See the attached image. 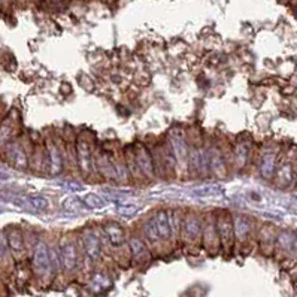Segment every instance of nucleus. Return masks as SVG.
<instances>
[{
	"instance_id": "nucleus-24",
	"label": "nucleus",
	"mask_w": 297,
	"mask_h": 297,
	"mask_svg": "<svg viewBox=\"0 0 297 297\" xmlns=\"http://www.w3.org/2000/svg\"><path fill=\"white\" fill-rule=\"evenodd\" d=\"M129 248H130L132 257L135 260H142L148 254V248H146L145 241L142 237H139V236H132L129 239Z\"/></svg>"
},
{
	"instance_id": "nucleus-18",
	"label": "nucleus",
	"mask_w": 297,
	"mask_h": 297,
	"mask_svg": "<svg viewBox=\"0 0 297 297\" xmlns=\"http://www.w3.org/2000/svg\"><path fill=\"white\" fill-rule=\"evenodd\" d=\"M293 180H294V170H293L291 163L287 160L278 163L274 176L275 184L279 188H287V187H290L293 184Z\"/></svg>"
},
{
	"instance_id": "nucleus-10",
	"label": "nucleus",
	"mask_w": 297,
	"mask_h": 297,
	"mask_svg": "<svg viewBox=\"0 0 297 297\" xmlns=\"http://www.w3.org/2000/svg\"><path fill=\"white\" fill-rule=\"evenodd\" d=\"M81 244L84 252L90 260H97L102 254V244L100 237L93 227H84L81 231Z\"/></svg>"
},
{
	"instance_id": "nucleus-23",
	"label": "nucleus",
	"mask_w": 297,
	"mask_h": 297,
	"mask_svg": "<svg viewBox=\"0 0 297 297\" xmlns=\"http://www.w3.org/2000/svg\"><path fill=\"white\" fill-rule=\"evenodd\" d=\"M6 242L8 247L14 252H21L24 250V237L21 230L18 229H9L6 234Z\"/></svg>"
},
{
	"instance_id": "nucleus-19",
	"label": "nucleus",
	"mask_w": 297,
	"mask_h": 297,
	"mask_svg": "<svg viewBox=\"0 0 297 297\" xmlns=\"http://www.w3.org/2000/svg\"><path fill=\"white\" fill-rule=\"evenodd\" d=\"M251 159V145L247 140H239L233 148V164L237 170H242Z\"/></svg>"
},
{
	"instance_id": "nucleus-28",
	"label": "nucleus",
	"mask_w": 297,
	"mask_h": 297,
	"mask_svg": "<svg viewBox=\"0 0 297 297\" xmlns=\"http://www.w3.org/2000/svg\"><path fill=\"white\" fill-rule=\"evenodd\" d=\"M28 203H30L32 207H35L38 211H45L49 206V202L42 196H32V197H28Z\"/></svg>"
},
{
	"instance_id": "nucleus-2",
	"label": "nucleus",
	"mask_w": 297,
	"mask_h": 297,
	"mask_svg": "<svg viewBox=\"0 0 297 297\" xmlns=\"http://www.w3.org/2000/svg\"><path fill=\"white\" fill-rule=\"evenodd\" d=\"M45 167L51 176H58L65 169V151L55 139L49 137L45 142Z\"/></svg>"
},
{
	"instance_id": "nucleus-33",
	"label": "nucleus",
	"mask_w": 297,
	"mask_h": 297,
	"mask_svg": "<svg viewBox=\"0 0 297 297\" xmlns=\"http://www.w3.org/2000/svg\"><path fill=\"white\" fill-rule=\"evenodd\" d=\"M294 199H296V200H297V196H294Z\"/></svg>"
},
{
	"instance_id": "nucleus-29",
	"label": "nucleus",
	"mask_w": 297,
	"mask_h": 297,
	"mask_svg": "<svg viewBox=\"0 0 297 297\" xmlns=\"http://www.w3.org/2000/svg\"><path fill=\"white\" fill-rule=\"evenodd\" d=\"M116 211L124 217H133L139 211V206L133 205V203H120L116 205Z\"/></svg>"
},
{
	"instance_id": "nucleus-4",
	"label": "nucleus",
	"mask_w": 297,
	"mask_h": 297,
	"mask_svg": "<svg viewBox=\"0 0 297 297\" xmlns=\"http://www.w3.org/2000/svg\"><path fill=\"white\" fill-rule=\"evenodd\" d=\"M75 154H76V166H78L79 172L82 173V176H85V178L92 176L93 170H96L93 148L88 139L82 135L75 142Z\"/></svg>"
},
{
	"instance_id": "nucleus-5",
	"label": "nucleus",
	"mask_w": 297,
	"mask_h": 297,
	"mask_svg": "<svg viewBox=\"0 0 297 297\" xmlns=\"http://www.w3.org/2000/svg\"><path fill=\"white\" fill-rule=\"evenodd\" d=\"M188 169L200 176L206 178L211 176V169H209V151L207 146L203 143H197L190 148V157H188Z\"/></svg>"
},
{
	"instance_id": "nucleus-8",
	"label": "nucleus",
	"mask_w": 297,
	"mask_h": 297,
	"mask_svg": "<svg viewBox=\"0 0 297 297\" xmlns=\"http://www.w3.org/2000/svg\"><path fill=\"white\" fill-rule=\"evenodd\" d=\"M209 151V169H211V175L215 178H224L229 173V163L226 153L223 151V148L217 143H212L211 146H207Z\"/></svg>"
},
{
	"instance_id": "nucleus-15",
	"label": "nucleus",
	"mask_w": 297,
	"mask_h": 297,
	"mask_svg": "<svg viewBox=\"0 0 297 297\" xmlns=\"http://www.w3.org/2000/svg\"><path fill=\"white\" fill-rule=\"evenodd\" d=\"M8 161L9 164H12L15 169L18 170H24L28 167V154L25 151L23 143L20 142H11L8 146Z\"/></svg>"
},
{
	"instance_id": "nucleus-17",
	"label": "nucleus",
	"mask_w": 297,
	"mask_h": 297,
	"mask_svg": "<svg viewBox=\"0 0 297 297\" xmlns=\"http://www.w3.org/2000/svg\"><path fill=\"white\" fill-rule=\"evenodd\" d=\"M233 227H234V242H244L251 234L252 220L244 214H234Z\"/></svg>"
},
{
	"instance_id": "nucleus-12",
	"label": "nucleus",
	"mask_w": 297,
	"mask_h": 297,
	"mask_svg": "<svg viewBox=\"0 0 297 297\" xmlns=\"http://www.w3.org/2000/svg\"><path fill=\"white\" fill-rule=\"evenodd\" d=\"M58 248L62 257V266L69 272L73 271L78 266V248L75 241L72 237H65L58 245Z\"/></svg>"
},
{
	"instance_id": "nucleus-34",
	"label": "nucleus",
	"mask_w": 297,
	"mask_h": 297,
	"mask_svg": "<svg viewBox=\"0 0 297 297\" xmlns=\"http://www.w3.org/2000/svg\"><path fill=\"white\" fill-rule=\"evenodd\" d=\"M2 2H3V0H0V5H2Z\"/></svg>"
},
{
	"instance_id": "nucleus-31",
	"label": "nucleus",
	"mask_w": 297,
	"mask_h": 297,
	"mask_svg": "<svg viewBox=\"0 0 297 297\" xmlns=\"http://www.w3.org/2000/svg\"><path fill=\"white\" fill-rule=\"evenodd\" d=\"M9 176L6 175V173H3V172H0V180H8Z\"/></svg>"
},
{
	"instance_id": "nucleus-27",
	"label": "nucleus",
	"mask_w": 297,
	"mask_h": 297,
	"mask_svg": "<svg viewBox=\"0 0 297 297\" xmlns=\"http://www.w3.org/2000/svg\"><path fill=\"white\" fill-rule=\"evenodd\" d=\"M109 285H111V281L103 274H96L92 279V288L94 291H97V293L106 290Z\"/></svg>"
},
{
	"instance_id": "nucleus-16",
	"label": "nucleus",
	"mask_w": 297,
	"mask_h": 297,
	"mask_svg": "<svg viewBox=\"0 0 297 297\" xmlns=\"http://www.w3.org/2000/svg\"><path fill=\"white\" fill-rule=\"evenodd\" d=\"M278 166V159H276V151L274 150H266L261 153V157L258 161V170L263 180L272 181L275 176V170Z\"/></svg>"
},
{
	"instance_id": "nucleus-3",
	"label": "nucleus",
	"mask_w": 297,
	"mask_h": 297,
	"mask_svg": "<svg viewBox=\"0 0 297 297\" xmlns=\"http://www.w3.org/2000/svg\"><path fill=\"white\" fill-rule=\"evenodd\" d=\"M167 143L172 148L176 161H178V167L184 166L188 167V157H190V145L187 140V135L181 127H173L169 133H167Z\"/></svg>"
},
{
	"instance_id": "nucleus-1",
	"label": "nucleus",
	"mask_w": 297,
	"mask_h": 297,
	"mask_svg": "<svg viewBox=\"0 0 297 297\" xmlns=\"http://www.w3.org/2000/svg\"><path fill=\"white\" fill-rule=\"evenodd\" d=\"M202 229H203V217L188 209L183 214V226H181V239L185 244H196L202 239Z\"/></svg>"
},
{
	"instance_id": "nucleus-20",
	"label": "nucleus",
	"mask_w": 297,
	"mask_h": 297,
	"mask_svg": "<svg viewBox=\"0 0 297 297\" xmlns=\"http://www.w3.org/2000/svg\"><path fill=\"white\" fill-rule=\"evenodd\" d=\"M275 245H276L281 251L293 254V252L297 251V234L294 231H290V230L279 231V233L276 234Z\"/></svg>"
},
{
	"instance_id": "nucleus-22",
	"label": "nucleus",
	"mask_w": 297,
	"mask_h": 297,
	"mask_svg": "<svg viewBox=\"0 0 297 297\" xmlns=\"http://www.w3.org/2000/svg\"><path fill=\"white\" fill-rule=\"evenodd\" d=\"M224 188L221 185H203L199 188L191 190V194L200 199H211V197H223L224 196Z\"/></svg>"
},
{
	"instance_id": "nucleus-14",
	"label": "nucleus",
	"mask_w": 297,
	"mask_h": 297,
	"mask_svg": "<svg viewBox=\"0 0 297 297\" xmlns=\"http://www.w3.org/2000/svg\"><path fill=\"white\" fill-rule=\"evenodd\" d=\"M102 231L111 247L121 248L126 244V231L116 221H105L102 224Z\"/></svg>"
},
{
	"instance_id": "nucleus-26",
	"label": "nucleus",
	"mask_w": 297,
	"mask_h": 297,
	"mask_svg": "<svg viewBox=\"0 0 297 297\" xmlns=\"http://www.w3.org/2000/svg\"><path fill=\"white\" fill-rule=\"evenodd\" d=\"M12 133H14V123H12L11 116H8L0 123V148L11 143Z\"/></svg>"
},
{
	"instance_id": "nucleus-30",
	"label": "nucleus",
	"mask_w": 297,
	"mask_h": 297,
	"mask_svg": "<svg viewBox=\"0 0 297 297\" xmlns=\"http://www.w3.org/2000/svg\"><path fill=\"white\" fill-rule=\"evenodd\" d=\"M60 185H66L65 188H68V190H73V191H81L82 190V185L78 183H60Z\"/></svg>"
},
{
	"instance_id": "nucleus-7",
	"label": "nucleus",
	"mask_w": 297,
	"mask_h": 297,
	"mask_svg": "<svg viewBox=\"0 0 297 297\" xmlns=\"http://www.w3.org/2000/svg\"><path fill=\"white\" fill-rule=\"evenodd\" d=\"M132 156L136 163L137 169L143 175V178H154L156 176V160L154 154L150 148L143 143H136L132 146Z\"/></svg>"
},
{
	"instance_id": "nucleus-21",
	"label": "nucleus",
	"mask_w": 297,
	"mask_h": 297,
	"mask_svg": "<svg viewBox=\"0 0 297 297\" xmlns=\"http://www.w3.org/2000/svg\"><path fill=\"white\" fill-rule=\"evenodd\" d=\"M140 227H142V234H143V237H145L150 244L163 242L153 215H151V217H148V218H145V220L142 221V226H140Z\"/></svg>"
},
{
	"instance_id": "nucleus-25",
	"label": "nucleus",
	"mask_w": 297,
	"mask_h": 297,
	"mask_svg": "<svg viewBox=\"0 0 297 297\" xmlns=\"http://www.w3.org/2000/svg\"><path fill=\"white\" fill-rule=\"evenodd\" d=\"M81 202L87 209H96V211H100L106 206V200L97 193H87L85 196L81 197Z\"/></svg>"
},
{
	"instance_id": "nucleus-9",
	"label": "nucleus",
	"mask_w": 297,
	"mask_h": 297,
	"mask_svg": "<svg viewBox=\"0 0 297 297\" xmlns=\"http://www.w3.org/2000/svg\"><path fill=\"white\" fill-rule=\"evenodd\" d=\"M33 271L39 276H45L51 271V257H49V247L45 241H38L33 250L32 258Z\"/></svg>"
},
{
	"instance_id": "nucleus-11",
	"label": "nucleus",
	"mask_w": 297,
	"mask_h": 297,
	"mask_svg": "<svg viewBox=\"0 0 297 297\" xmlns=\"http://www.w3.org/2000/svg\"><path fill=\"white\" fill-rule=\"evenodd\" d=\"M202 241L206 248H218L220 236L217 229V215L215 212L203 217V229H202Z\"/></svg>"
},
{
	"instance_id": "nucleus-32",
	"label": "nucleus",
	"mask_w": 297,
	"mask_h": 297,
	"mask_svg": "<svg viewBox=\"0 0 297 297\" xmlns=\"http://www.w3.org/2000/svg\"><path fill=\"white\" fill-rule=\"evenodd\" d=\"M2 211H3V207H2V206H0V212H2Z\"/></svg>"
},
{
	"instance_id": "nucleus-6",
	"label": "nucleus",
	"mask_w": 297,
	"mask_h": 297,
	"mask_svg": "<svg viewBox=\"0 0 297 297\" xmlns=\"http://www.w3.org/2000/svg\"><path fill=\"white\" fill-rule=\"evenodd\" d=\"M217 215V229L220 236V245L223 250L229 251L234 244V227H233V215L229 211H215Z\"/></svg>"
},
{
	"instance_id": "nucleus-13",
	"label": "nucleus",
	"mask_w": 297,
	"mask_h": 297,
	"mask_svg": "<svg viewBox=\"0 0 297 297\" xmlns=\"http://www.w3.org/2000/svg\"><path fill=\"white\" fill-rule=\"evenodd\" d=\"M157 230L160 233V237L163 242H169L173 237V227H172V220H170V209H159L153 214Z\"/></svg>"
}]
</instances>
